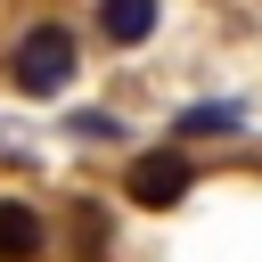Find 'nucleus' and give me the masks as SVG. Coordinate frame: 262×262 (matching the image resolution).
<instances>
[{"mask_svg":"<svg viewBox=\"0 0 262 262\" xmlns=\"http://www.w3.org/2000/svg\"><path fill=\"white\" fill-rule=\"evenodd\" d=\"M74 74H82V41H74L66 25H33V33L8 49V82H16L25 98H57Z\"/></svg>","mask_w":262,"mask_h":262,"instance_id":"f257e3e1","label":"nucleus"},{"mask_svg":"<svg viewBox=\"0 0 262 262\" xmlns=\"http://www.w3.org/2000/svg\"><path fill=\"white\" fill-rule=\"evenodd\" d=\"M123 188H131V205L164 213V205H180V196H188V156H180V147H147V156H131Z\"/></svg>","mask_w":262,"mask_h":262,"instance_id":"f03ea898","label":"nucleus"},{"mask_svg":"<svg viewBox=\"0 0 262 262\" xmlns=\"http://www.w3.org/2000/svg\"><path fill=\"white\" fill-rule=\"evenodd\" d=\"M156 16H164V0H98V41L106 49H139L156 33Z\"/></svg>","mask_w":262,"mask_h":262,"instance_id":"7ed1b4c3","label":"nucleus"},{"mask_svg":"<svg viewBox=\"0 0 262 262\" xmlns=\"http://www.w3.org/2000/svg\"><path fill=\"white\" fill-rule=\"evenodd\" d=\"M41 254V213L25 196H0V262H33Z\"/></svg>","mask_w":262,"mask_h":262,"instance_id":"20e7f679","label":"nucleus"},{"mask_svg":"<svg viewBox=\"0 0 262 262\" xmlns=\"http://www.w3.org/2000/svg\"><path fill=\"white\" fill-rule=\"evenodd\" d=\"M172 131H180V139H221V131H237V106H188Z\"/></svg>","mask_w":262,"mask_h":262,"instance_id":"39448f33","label":"nucleus"},{"mask_svg":"<svg viewBox=\"0 0 262 262\" xmlns=\"http://www.w3.org/2000/svg\"><path fill=\"white\" fill-rule=\"evenodd\" d=\"M66 131H74V139H115V131H123V123H115V115H98V106H90V115H74V123H66Z\"/></svg>","mask_w":262,"mask_h":262,"instance_id":"423d86ee","label":"nucleus"}]
</instances>
